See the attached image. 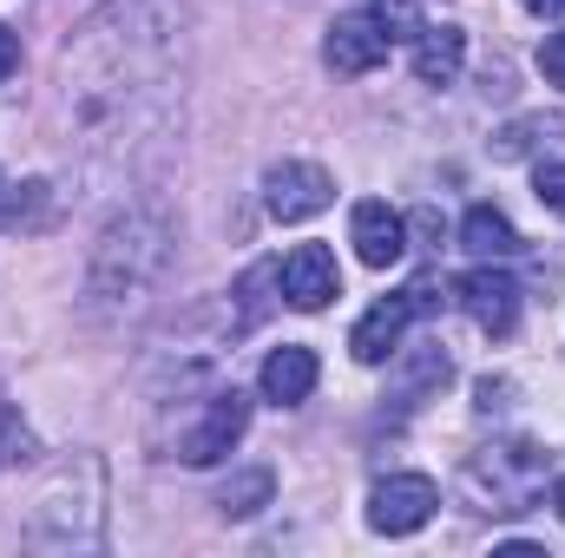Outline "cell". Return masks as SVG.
Returning <instances> with one entry per match:
<instances>
[{
    "mask_svg": "<svg viewBox=\"0 0 565 558\" xmlns=\"http://www.w3.org/2000/svg\"><path fill=\"white\" fill-rule=\"evenodd\" d=\"M178 0H106L60 53V99L86 144H132L178 86Z\"/></svg>",
    "mask_w": 565,
    "mask_h": 558,
    "instance_id": "cell-1",
    "label": "cell"
},
{
    "mask_svg": "<svg viewBox=\"0 0 565 558\" xmlns=\"http://www.w3.org/2000/svg\"><path fill=\"white\" fill-rule=\"evenodd\" d=\"M171 250H178V237H171L164 211H151V204L119 211L99 230L93 264H86V315H99V322H132V315H145L151 296L171 277Z\"/></svg>",
    "mask_w": 565,
    "mask_h": 558,
    "instance_id": "cell-2",
    "label": "cell"
},
{
    "mask_svg": "<svg viewBox=\"0 0 565 558\" xmlns=\"http://www.w3.org/2000/svg\"><path fill=\"white\" fill-rule=\"evenodd\" d=\"M546 493V453L533 440H493L460 466V500L487 519H520Z\"/></svg>",
    "mask_w": 565,
    "mask_h": 558,
    "instance_id": "cell-3",
    "label": "cell"
},
{
    "mask_svg": "<svg viewBox=\"0 0 565 558\" xmlns=\"http://www.w3.org/2000/svg\"><path fill=\"white\" fill-rule=\"evenodd\" d=\"M244 427H250V395L231 388V382H211L204 401H198V420L171 440V453L184 466H217V460H231V447L244 440Z\"/></svg>",
    "mask_w": 565,
    "mask_h": 558,
    "instance_id": "cell-4",
    "label": "cell"
},
{
    "mask_svg": "<svg viewBox=\"0 0 565 558\" xmlns=\"http://www.w3.org/2000/svg\"><path fill=\"white\" fill-rule=\"evenodd\" d=\"M440 296L415 282V289H395V296H382L355 329H349V355L362 362V368H375V362H388V355H402V335H408V322H422L427 309H434Z\"/></svg>",
    "mask_w": 565,
    "mask_h": 558,
    "instance_id": "cell-5",
    "label": "cell"
},
{
    "mask_svg": "<svg viewBox=\"0 0 565 558\" xmlns=\"http://www.w3.org/2000/svg\"><path fill=\"white\" fill-rule=\"evenodd\" d=\"M335 204V178L322 171V164H309V158H282L264 171V211L277 217V224H309V217H322Z\"/></svg>",
    "mask_w": 565,
    "mask_h": 558,
    "instance_id": "cell-6",
    "label": "cell"
},
{
    "mask_svg": "<svg viewBox=\"0 0 565 558\" xmlns=\"http://www.w3.org/2000/svg\"><path fill=\"white\" fill-rule=\"evenodd\" d=\"M520 282L507 277L500 264H480V270H467V277L454 282V302L467 309V322L480 329V335H493V342H507L513 329H520Z\"/></svg>",
    "mask_w": 565,
    "mask_h": 558,
    "instance_id": "cell-7",
    "label": "cell"
},
{
    "mask_svg": "<svg viewBox=\"0 0 565 558\" xmlns=\"http://www.w3.org/2000/svg\"><path fill=\"white\" fill-rule=\"evenodd\" d=\"M434 506H440V486L427 473H388L369 493V526L382 539H408V533H422L427 519H434Z\"/></svg>",
    "mask_w": 565,
    "mask_h": 558,
    "instance_id": "cell-8",
    "label": "cell"
},
{
    "mask_svg": "<svg viewBox=\"0 0 565 558\" xmlns=\"http://www.w3.org/2000/svg\"><path fill=\"white\" fill-rule=\"evenodd\" d=\"M277 289L289 309H329L335 296H342V270H335V250H322V244H296L289 257L277 264Z\"/></svg>",
    "mask_w": 565,
    "mask_h": 558,
    "instance_id": "cell-9",
    "label": "cell"
},
{
    "mask_svg": "<svg viewBox=\"0 0 565 558\" xmlns=\"http://www.w3.org/2000/svg\"><path fill=\"white\" fill-rule=\"evenodd\" d=\"M388 33H382V20L375 13H342L335 26H329V40H322V66L329 73H342V79H362V73H375L382 60H388Z\"/></svg>",
    "mask_w": 565,
    "mask_h": 558,
    "instance_id": "cell-10",
    "label": "cell"
},
{
    "mask_svg": "<svg viewBox=\"0 0 565 558\" xmlns=\"http://www.w3.org/2000/svg\"><path fill=\"white\" fill-rule=\"evenodd\" d=\"M349 244H355V257L369 270H395L408 257V217L395 204H382V197H362L349 211Z\"/></svg>",
    "mask_w": 565,
    "mask_h": 558,
    "instance_id": "cell-11",
    "label": "cell"
},
{
    "mask_svg": "<svg viewBox=\"0 0 565 558\" xmlns=\"http://www.w3.org/2000/svg\"><path fill=\"white\" fill-rule=\"evenodd\" d=\"M316 348H302V342H282L264 355V375H257V388H264V401H277V408H296V401H309L316 395Z\"/></svg>",
    "mask_w": 565,
    "mask_h": 558,
    "instance_id": "cell-12",
    "label": "cell"
},
{
    "mask_svg": "<svg viewBox=\"0 0 565 558\" xmlns=\"http://www.w3.org/2000/svg\"><path fill=\"white\" fill-rule=\"evenodd\" d=\"M460 250H467V257H480V264H507V257H520V230H513V217H507V211L473 204V211L460 217Z\"/></svg>",
    "mask_w": 565,
    "mask_h": 558,
    "instance_id": "cell-13",
    "label": "cell"
},
{
    "mask_svg": "<svg viewBox=\"0 0 565 558\" xmlns=\"http://www.w3.org/2000/svg\"><path fill=\"white\" fill-rule=\"evenodd\" d=\"M467 66V33L460 26H422L415 33V79L422 86H454Z\"/></svg>",
    "mask_w": 565,
    "mask_h": 558,
    "instance_id": "cell-14",
    "label": "cell"
},
{
    "mask_svg": "<svg viewBox=\"0 0 565 558\" xmlns=\"http://www.w3.org/2000/svg\"><path fill=\"white\" fill-rule=\"evenodd\" d=\"M270 493H277L270 466H250V473H237V480H224V486H217V513H224V519H250V513H264V506H270Z\"/></svg>",
    "mask_w": 565,
    "mask_h": 558,
    "instance_id": "cell-15",
    "label": "cell"
},
{
    "mask_svg": "<svg viewBox=\"0 0 565 558\" xmlns=\"http://www.w3.org/2000/svg\"><path fill=\"white\" fill-rule=\"evenodd\" d=\"M0 224H7V230H46V224H53V184H40V178L20 184V197L0 204Z\"/></svg>",
    "mask_w": 565,
    "mask_h": 558,
    "instance_id": "cell-16",
    "label": "cell"
},
{
    "mask_svg": "<svg viewBox=\"0 0 565 558\" xmlns=\"http://www.w3.org/2000/svg\"><path fill=\"white\" fill-rule=\"evenodd\" d=\"M369 13L382 20V33H388V40H415V33L427 26L415 0H369Z\"/></svg>",
    "mask_w": 565,
    "mask_h": 558,
    "instance_id": "cell-17",
    "label": "cell"
},
{
    "mask_svg": "<svg viewBox=\"0 0 565 558\" xmlns=\"http://www.w3.org/2000/svg\"><path fill=\"white\" fill-rule=\"evenodd\" d=\"M33 453V440H26V420L20 408L7 401V388H0V466H13V460H26Z\"/></svg>",
    "mask_w": 565,
    "mask_h": 558,
    "instance_id": "cell-18",
    "label": "cell"
},
{
    "mask_svg": "<svg viewBox=\"0 0 565 558\" xmlns=\"http://www.w3.org/2000/svg\"><path fill=\"white\" fill-rule=\"evenodd\" d=\"M540 132H553V126H546V119H520V126H507V132L493 139V158H526Z\"/></svg>",
    "mask_w": 565,
    "mask_h": 558,
    "instance_id": "cell-19",
    "label": "cell"
},
{
    "mask_svg": "<svg viewBox=\"0 0 565 558\" xmlns=\"http://www.w3.org/2000/svg\"><path fill=\"white\" fill-rule=\"evenodd\" d=\"M533 191H540L546 211H559L565 217V164H540V171H533Z\"/></svg>",
    "mask_w": 565,
    "mask_h": 558,
    "instance_id": "cell-20",
    "label": "cell"
},
{
    "mask_svg": "<svg viewBox=\"0 0 565 558\" xmlns=\"http://www.w3.org/2000/svg\"><path fill=\"white\" fill-rule=\"evenodd\" d=\"M540 73H546V86H559L565 93V26L559 33H546V46H540Z\"/></svg>",
    "mask_w": 565,
    "mask_h": 558,
    "instance_id": "cell-21",
    "label": "cell"
},
{
    "mask_svg": "<svg viewBox=\"0 0 565 558\" xmlns=\"http://www.w3.org/2000/svg\"><path fill=\"white\" fill-rule=\"evenodd\" d=\"M473 395H480V401H473V408H480V415H500V408H507V401H513V382H493V375H487V382H480V388H473Z\"/></svg>",
    "mask_w": 565,
    "mask_h": 558,
    "instance_id": "cell-22",
    "label": "cell"
},
{
    "mask_svg": "<svg viewBox=\"0 0 565 558\" xmlns=\"http://www.w3.org/2000/svg\"><path fill=\"white\" fill-rule=\"evenodd\" d=\"M13 73H20V33H13V26L0 20V86H7Z\"/></svg>",
    "mask_w": 565,
    "mask_h": 558,
    "instance_id": "cell-23",
    "label": "cell"
},
{
    "mask_svg": "<svg viewBox=\"0 0 565 558\" xmlns=\"http://www.w3.org/2000/svg\"><path fill=\"white\" fill-rule=\"evenodd\" d=\"M526 13H540V20H565V0H520Z\"/></svg>",
    "mask_w": 565,
    "mask_h": 558,
    "instance_id": "cell-24",
    "label": "cell"
},
{
    "mask_svg": "<svg viewBox=\"0 0 565 558\" xmlns=\"http://www.w3.org/2000/svg\"><path fill=\"white\" fill-rule=\"evenodd\" d=\"M553 513H559V519H565V473H559V480H553Z\"/></svg>",
    "mask_w": 565,
    "mask_h": 558,
    "instance_id": "cell-25",
    "label": "cell"
}]
</instances>
